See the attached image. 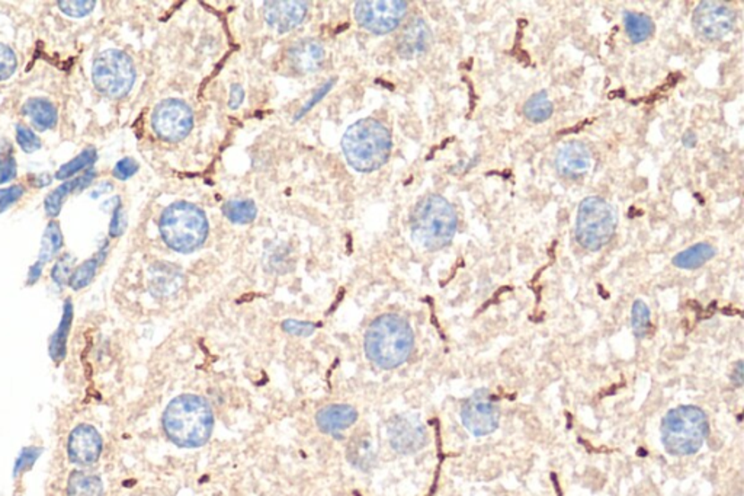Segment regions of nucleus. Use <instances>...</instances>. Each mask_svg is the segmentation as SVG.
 Returning <instances> with one entry per match:
<instances>
[{
    "label": "nucleus",
    "instance_id": "nucleus-10",
    "mask_svg": "<svg viewBox=\"0 0 744 496\" xmlns=\"http://www.w3.org/2000/svg\"><path fill=\"white\" fill-rule=\"evenodd\" d=\"M151 126L161 140L177 143L184 140L194 127L192 109L184 100H165L154 109Z\"/></svg>",
    "mask_w": 744,
    "mask_h": 496
},
{
    "label": "nucleus",
    "instance_id": "nucleus-8",
    "mask_svg": "<svg viewBox=\"0 0 744 496\" xmlns=\"http://www.w3.org/2000/svg\"><path fill=\"white\" fill-rule=\"evenodd\" d=\"M92 81L107 97L124 98L134 86V63L124 51H104L93 62Z\"/></svg>",
    "mask_w": 744,
    "mask_h": 496
},
{
    "label": "nucleus",
    "instance_id": "nucleus-24",
    "mask_svg": "<svg viewBox=\"0 0 744 496\" xmlns=\"http://www.w3.org/2000/svg\"><path fill=\"white\" fill-rule=\"evenodd\" d=\"M69 496H104V483L99 476L83 470H74L67 482Z\"/></svg>",
    "mask_w": 744,
    "mask_h": 496
},
{
    "label": "nucleus",
    "instance_id": "nucleus-21",
    "mask_svg": "<svg viewBox=\"0 0 744 496\" xmlns=\"http://www.w3.org/2000/svg\"><path fill=\"white\" fill-rule=\"evenodd\" d=\"M72 324H74V303L67 299L63 306L62 320L58 324L57 331L51 335L50 344H48V352L56 364H62L67 355V341H69Z\"/></svg>",
    "mask_w": 744,
    "mask_h": 496
},
{
    "label": "nucleus",
    "instance_id": "nucleus-38",
    "mask_svg": "<svg viewBox=\"0 0 744 496\" xmlns=\"http://www.w3.org/2000/svg\"><path fill=\"white\" fill-rule=\"evenodd\" d=\"M23 193L25 191L20 185H13L11 188L0 189V213L8 210L11 205L15 204L16 201L21 200Z\"/></svg>",
    "mask_w": 744,
    "mask_h": 496
},
{
    "label": "nucleus",
    "instance_id": "nucleus-39",
    "mask_svg": "<svg viewBox=\"0 0 744 496\" xmlns=\"http://www.w3.org/2000/svg\"><path fill=\"white\" fill-rule=\"evenodd\" d=\"M137 170H139V163L135 162L133 158H125L117 163L116 168H114V177L118 178L121 181H125L128 178L133 177Z\"/></svg>",
    "mask_w": 744,
    "mask_h": 496
},
{
    "label": "nucleus",
    "instance_id": "nucleus-19",
    "mask_svg": "<svg viewBox=\"0 0 744 496\" xmlns=\"http://www.w3.org/2000/svg\"><path fill=\"white\" fill-rule=\"evenodd\" d=\"M357 418V411L350 405H330L317 413L316 422L324 434H336L352 427Z\"/></svg>",
    "mask_w": 744,
    "mask_h": 496
},
{
    "label": "nucleus",
    "instance_id": "nucleus-33",
    "mask_svg": "<svg viewBox=\"0 0 744 496\" xmlns=\"http://www.w3.org/2000/svg\"><path fill=\"white\" fill-rule=\"evenodd\" d=\"M41 453H43V448H41V447H25V448L21 451L18 458H16L15 467H13V476L18 477L20 474H23L25 472L31 469L32 466L35 465V462L39 460Z\"/></svg>",
    "mask_w": 744,
    "mask_h": 496
},
{
    "label": "nucleus",
    "instance_id": "nucleus-9",
    "mask_svg": "<svg viewBox=\"0 0 744 496\" xmlns=\"http://www.w3.org/2000/svg\"><path fill=\"white\" fill-rule=\"evenodd\" d=\"M407 12L402 0H365L355 4V20L374 34H387L399 27Z\"/></svg>",
    "mask_w": 744,
    "mask_h": 496
},
{
    "label": "nucleus",
    "instance_id": "nucleus-23",
    "mask_svg": "<svg viewBox=\"0 0 744 496\" xmlns=\"http://www.w3.org/2000/svg\"><path fill=\"white\" fill-rule=\"evenodd\" d=\"M22 111L30 117L32 124L39 130H50L57 123V109L50 100H41V98L30 100L27 104L23 105Z\"/></svg>",
    "mask_w": 744,
    "mask_h": 496
},
{
    "label": "nucleus",
    "instance_id": "nucleus-44",
    "mask_svg": "<svg viewBox=\"0 0 744 496\" xmlns=\"http://www.w3.org/2000/svg\"><path fill=\"white\" fill-rule=\"evenodd\" d=\"M696 142H698V137L695 135L694 131L689 130L687 131L685 135H683V146L689 147V149H692V147H695V144H696Z\"/></svg>",
    "mask_w": 744,
    "mask_h": 496
},
{
    "label": "nucleus",
    "instance_id": "nucleus-22",
    "mask_svg": "<svg viewBox=\"0 0 744 496\" xmlns=\"http://www.w3.org/2000/svg\"><path fill=\"white\" fill-rule=\"evenodd\" d=\"M95 177V170H88L82 177L76 178V179H70L69 182H65V184L60 185L57 189H54L53 193L46 198V212L48 213V216L57 217L60 212H62L65 198L70 194L74 193V191L85 189L86 187L92 184Z\"/></svg>",
    "mask_w": 744,
    "mask_h": 496
},
{
    "label": "nucleus",
    "instance_id": "nucleus-12",
    "mask_svg": "<svg viewBox=\"0 0 744 496\" xmlns=\"http://www.w3.org/2000/svg\"><path fill=\"white\" fill-rule=\"evenodd\" d=\"M499 418L497 405L486 388L477 390L471 397H468L461 411L464 427L476 437H484L496 431Z\"/></svg>",
    "mask_w": 744,
    "mask_h": 496
},
{
    "label": "nucleus",
    "instance_id": "nucleus-2",
    "mask_svg": "<svg viewBox=\"0 0 744 496\" xmlns=\"http://www.w3.org/2000/svg\"><path fill=\"white\" fill-rule=\"evenodd\" d=\"M415 335L399 315L376 318L365 334V354L381 369H397L411 357Z\"/></svg>",
    "mask_w": 744,
    "mask_h": 496
},
{
    "label": "nucleus",
    "instance_id": "nucleus-41",
    "mask_svg": "<svg viewBox=\"0 0 744 496\" xmlns=\"http://www.w3.org/2000/svg\"><path fill=\"white\" fill-rule=\"evenodd\" d=\"M16 175V162L12 156L8 158L0 159V184L9 182L13 179Z\"/></svg>",
    "mask_w": 744,
    "mask_h": 496
},
{
    "label": "nucleus",
    "instance_id": "nucleus-26",
    "mask_svg": "<svg viewBox=\"0 0 744 496\" xmlns=\"http://www.w3.org/2000/svg\"><path fill=\"white\" fill-rule=\"evenodd\" d=\"M624 23L627 34L634 44L645 43L654 32V22L645 13L638 12H624Z\"/></svg>",
    "mask_w": 744,
    "mask_h": 496
},
{
    "label": "nucleus",
    "instance_id": "nucleus-1",
    "mask_svg": "<svg viewBox=\"0 0 744 496\" xmlns=\"http://www.w3.org/2000/svg\"><path fill=\"white\" fill-rule=\"evenodd\" d=\"M163 428L177 446L194 448L203 446L212 437L214 415L207 400L195 395H182L168 405Z\"/></svg>",
    "mask_w": 744,
    "mask_h": 496
},
{
    "label": "nucleus",
    "instance_id": "nucleus-27",
    "mask_svg": "<svg viewBox=\"0 0 744 496\" xmlns=\"http://www.w3.org/2000/svg\"><path fill=\"white\" fill-rule=\"evenodd\" d=\"M107 247L102 248L95 257L83 262L82 265L77 266L76 270L70 275L69 285L72 289L77 292V290L85 289V287H88L92 283L96 275V271H98V268L102 265V262L107 258Z\"/></svg>",
    "mask_w": 744,
    "mask_h": 496
},
{
    "label": "nucleus",
    "instance_id": "nucleus-6",
    "mask_svg": "<svg viewBox=\"0 0 744 496\" xmlns=\"http://www.w3.org/2000/svg\"><path fill=\"white\" fill-rule=\"evenodd\" d=\"M710 431L706 415L696 406L671 409L662 422V442L671 456H689L701 448Z\"/></svg>",
    "mask_w": 744,
    "mask_h": 496
},
{
    "label": "nucleus",
    "instance_id": "nucleus-5",
    "mask_svg": "<svg viewBox=\"0 0 744 496\" xmlns=\"http://www.w3.org/2000/svg\"><path fill=\"white\" fill-rule=\"evenodd\" d=\"M159 229L168 247L177 252L189 254L205 242L208 222L201 208L179 201L163 212Z\"/></svg>",
    "mask_w": 744,
    "mask_h": 496
},
{
    "label": "nucleus",
    "instance_id": "nucleus-13",
    "mask_svg": "<svg viewBox=\"0 0 744 496\" xmlns=\"http://www.w3.org/2000/svg\"><path fill=\"white\" fill-rule=\"evenodd\" d=\"M104 448L102 437L96 428L89 423H81L70 432L67 454L70 462L82 467L95 465Z\"/></svg>",
    "mask_w": 744,
    "mask_h": 496
},
{
    "label": "nucleus",
    "instance_id": "nucleus-20",
    "mask_svg": "<svg viewBox=\"0 0 744 496\" xmlns=\"http://www.w3.org/2000/svg\"><path fill=\"white\" fill-rule=\"evenodd\" d=\"M184 277L177 266L156 264L150 268V292L154 296L168 297L181 289Z\"/></svg>",
    "mask_w": 744,
    "mask_h": 496
},
{
    "label": "nucleus",
    "instance_id": "nucleus-40",
    "mask_svg": "<svg viewBox=\"0 0 744 496\" xmlns=\"http://www.w3.org/2000/svg\"><path fill=\"white\" fill-rule=\"evenodd\" d=\"M282 326L288 334L297 335V336H308L316 329L315 325L308 324V322H298V320H287Z\"/></svg>",
    "mask_w": 744,
    "mask_h": 496
},
{
    "label": "nucleus",
    "instance_id": "nucleus-34",
    "mask_svg": "<svg viewBox=\"0 0 744 496\" xmlns=\"http://www.w3.org/2000/svg\"><path fill=\"white\" fill-rule=\"evenodd\" d=\"M57 4L60 11L65 12V15L72 16V18H83L95 9L96 4L93 0H77V2H74V0H72V2L60 0Z\"/></svg>",
    "mask_w": 744,
    "mask_h": 496
},
{
    "label": "nucleus",
    "instance_id": "nucleus-16",
    "mask_svg": "<svg viewBox=\"0 0 744 496\" xmlns=\"http://www.w3.org/2000/svg\"><path fill=\"white\" fill-rule=\"evenodd\" d=\"M591 152L584 143L572 140L560 147L556 154V170L561 177L577 179L591 168Z\"/></svg>",
    "mask_w": 744,
    "mask_h": 496
},
{
    "label": "nucleus",
    "instance_id": "nucleus-29",
    "mask_svg": "<svg viewBox=\"0 0 744 496\" xmlns=\"http://www.w3.org/2000/svg\"><path fill=\"white\" fill-rule=\"evenodd\" d=\"M553 102L549 100L547 91H540L533 93L530 100L523 105V116L530 119L531 123H544L553 116Z\"/></svg>",
    "mask_w": 744,
    "mask_h": 496
},
{
    "label": "nucleus",
    "instance_id": "nucleus-35",
    "mask_svg": "<svg viewBox=\"0 0 744 496\" xmlns=\"http://www.w3.org/2000/svg\"><path fill=\"white\" fill-rule=\"evenodd\" d=\"M74 257L69 254L63 255L62 258L58 259L57 264L54 265L51 271V278H53L56 284L62 285L69 284L70 275H72V268H74Z\"/></svg>",
    "mask_w": 744,
    "mask_h": 496
},
{
    "label": "nucleus",
    "instance_id": "nucleus-14",
    "mask_svg": "<svg viewBox=\"0 0 744 496\" xmlns=\"http://www.w3.org/2000/svg\"><path fill=\"white\" fill-rule=\"evenodd\" d=\"M388 437L394 450L404 454L415 453L425 446V427L416 416H395L388 425Z\"/></svg>",
    "mask_w": 744,
    "mask_h": 496
},
{
    "label": "nucleus",
    "instance_id": "nucleus-30",
    "mask_svg": "<svg viewBox=\"0 0 744 496\" xmlns=\"http://www.w3.org/2000/svg\"><path fill=\"white\" fill-rule=\"evenodd\" d=\"M223 213L231 223L247 224L254 222L257 210L254 201L233 200L224 204Z\"/></svg>",
    "mask_w": 744,
    "mask_h": 496
},
{
    "label": "nucleus",
    "instance_id": "nucleus-15",
    "mask_svg": "<svg viewBox=\"0 0 744 496\" xmlns=\"http://www.w3.org/2000/svg\"><path fill=\"white\" fill-rule=\"evenodd\" d=\"M307 2H265L264 18L269 27L278 32H288L298 27L307 15Z\"/></svg>",
    "mask_w": 744,
    "mask_h": 496
},
{
    "label": "nucleus",
    "instance_id": "nucleus-11",
    "mask_svg": "<svg viewBox=\"0 0 744 496\" xmlns=\"http://www.w3.org/2000/svg\"><path fill=\"white\" fill-rule=\"evenodd\" d=\"M692 25L698 37L705 41H720L736 25V12L722 2L705 0L695 8Z\"/></svg>",
    "mask_w": 744,
    "mask_h": 496
},
{
    "label": "nucleus",
    "instance_id": "nucleus-3",
    "mask_svg": "<svg viewBox=\"0 0 744 496\" xmlns=\"http://www.w3.org/2000/svg\"><path fill=\"white\" fill-rule=\"evenodd\" d=\"M342 149L353 170L372 172L390 158L392 135L376 119H359L346 130L342 139Z\"/></svg>",
    "mask_w": 744,
    "mask_h": 496
},
{
    "label": "nucleus",
    "instance_id": "nucleus-37",
    "mask_svg": "<svg viewBox=\"0 0 744 496\" xmlns=\"http://www.w3.org/2000/svg\"><path fill=\"white\" fill-rule=\"evenodd\" d=\"M15 53L4 44H0V81H6L16 70Z\"/></svg>",
    "mask_w": 744,
    "mask_h": 496
},
{
    "label": "nucleus",
    "instance_id": "nucleus-36",
    "mask_svg": "<svg viewBox=\"0 0 744 496\" xmlns=\"http://www.w3.org/2000/svg\"><path fill=\"white\" fill-rule=\"evenodd\" d=\"M16 140L20 143L21 149L27 153H34L41 149V140L34 135L31 128L22 124L16 126Z\"/></svg>",
    "mask_w": 744,
    "mask_h": 496
},
{
    "label": "nucleus",
    "instance_id": "nucleus-25",
    "mask_svg": "<svg viewBox=\"0 0 744 496\" xmlns=\"http://www.w3.org/2000/svg\"><path fill=\"white\" fill-rule=\"evenodd\" d=\"M715 257V248L710 243H696L694 247L688 248L676 255L673 258V265L680 270H696L699 266L705 265L706 262Z\"/></svg>",
    "mask_w": 744,
    "mask_h": 496
},
{
    "label": "nucleus",
    "instance_id": "nucleus-31",
    "mask_svg": "<svg viewBox=\"0 0 744 496\" xmlns=\"http://www.w3.org/2000/svg\"><path fill=\"white\" fill-rule=\"evenodd\" d=\"M96 161V151L93 147H89V149H85V151L82 152L79 156L74 159V161H70V162L65 163V165L58 170V172L56 173V178L57 179H69L70 177H74V173L79 172V170H85L88 168L89 165H92L93 162Z\"/></svg>",
    "mask_w": 744,
    "mask_h": 496
},
{
    "label": "nucleus",
    "instance_id": "nucleus-17",
    "mask_svg": "<svg viewBox=\"0 0 744 496\" xmlns=\"http://www.w3.org/2000/svg\"><path fill=\"white\" fill-rule=\"evenodd\" d=\"M432 43V32L428 23L420 18L407 23L399 39V53L404 58H415L425 55Z\"/></svg>",
    "mask_w": 744,
    "mask_h": 496
},
{
    "label": "nucleus",
    "instance_id": "nucleus-42",
    "mask_svg": "<svg viewBox=\"0 0 744 496\" xmlns=\"http://www.w3.org/2000/svg\"><path fill=\"white\" fill-rule=\"evenodd\" d=\"M124 229H125V217L123 214V208L121 205L116 208L114 217H112L111 227H109V235L112 238H118L123 235Z\"/></svg>",
    "mask_w": 744,
    "mask_h": 496
},
{
    "label": "nucleus",
    "instance_id": "nucleus-43",
    "mask_svg": "<svg viewBox=\"0 0 744 496\" xmlns=\"http://www.w3.org/2000/svg\"><path fill=\"white\" fill-rule=\"evenodd\" d=\"M243 97H245V92H243L242 86H231L230 102H229V105H230V109H238V107H240V104H242Z\"/></svg>",
    "mask_w": 744,
    "mask_h": 496
},
{
    "label": "nucleus",
    "instance_id": "nucleus-32",
    "mask_svg": "<svg viewBox=\"0 0 744 496\" xmlns=\"http://www.w3.org/2000/svg\"><path fill=\"white\" fill-rule=\"evenodd\" d=\"M633 331L638 339L645 338L650 331V310L643 300H636L633 306Z\"/></svg>",
    "mask_w": 744,
    "mask_h": 496
},
{
    "label": "nucleus",
    "instance_id": "nucleus-7",
    "mask_svg": "<svg viewBox=\"0 0 744 496\" xmlns=\"http://www.w3.org/2000/svg\"><path fill=\"white\" fill-rule=\"evenodd\" d=\"M618 213L601 196H587L580 203L575 219V239L587 250L602 249L614 238Z\"/></svg>",
    "mask_w": 744,
    "mask_h": 496
},
{
    "label": "nucleus",
    "instance_id": "nucleus-28",
    "mask_svg": "<svg viewBox=\"0 0 744 496\" xmlns=\"http://www.w3.org/2000/svg\"><path fill=\"white\" fill-rule=\"evenodd\" d=\"M63 248V233L60 229V224L57 222H50L44 231L43 240H41V249H39V261L35 264L46 266V264L53 261L54 257H57L58 252Z\"/></svg>",
    "mask_w": 744,
    "mask_h": 496
},
{
    "label": "nucleus",
    "instance_id": "nucleus-4",
    "mask_svg": "<svg viewBox=\"0 0 744 496\" xmlns=\"http://www.w3.org/2000/svg\"><path fill=\"white\" fill-rule=\"evenodd\" d=\"M457 213L444 196H423L411 213V235L420 247L439 250L453 242L457 231Z\"/></svg>",
    "mask_w": 744,
    "mask_h": 496
},
{
    "label": "nucleus",
    "instance_id": "nucleus-18",
    "mask_svg": "<svg viewBox=\"0 0 744 496\" xmlns=\"http://www.w3.org/2000/svg\"><path fill=\"white\" fill-rule=\"evenodd\" d=\"M288 58L299 74H315L324 62V48L316 39H301L290 48Z\"/></svg>",
    "mask_w": 744,
    "mask_h": 496
}]
</instances>
